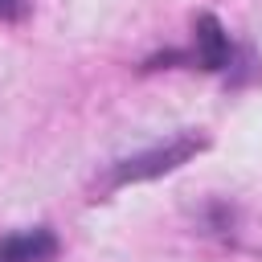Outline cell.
Returning <instances> with one entry per match:
<instances>
[{
    "label": "cell",
    "mask_w": 262,
    "mask_h": 262,
    "mask_svg": "<svg viewBox=\"0 0 262 262\" xmlns=\"http://www.w3.org/2000/svg\"><path fill=\"white\" fill-rule=\"evenodd\" d=\"M29 16V0H0V20H25Z\"/></svg>",
    "instance_id": "4"
},
{
    "label": "cell",
    "mask_w": 262,
    "mask_h": 262,
    "mask_svg": "<svg viewBox=\"0 0 262 262\" xmlns=\"http://www.w3.org/2000/svg\"><path fill=\"white\" fill-rule=\"evenodd\" d=\"M53 254H57V233L45 225L0 237V262H49Z\"/></svg>",
    "instance_id": "2"
},
{
    "label": "cell",
    "mask_w": 262,
    "mask_h": 262,
    "mask_svg": "<svg viewBox=\"0 0 262 262\" xmlns=\"http://www.w3.org/2000/svg\"><path fill=\"white\" fill-rule=\"evenodd\" d=\"M192 33H196V61L205 70H225L233 57V45H229V33L221 29V20L205 12V16H196Z\"/></svg>",
    "instance_id": "3"
},
{
    "label": "cell",
    "mask_w": 262,
    "mask_h": 262,
    "mask_svg": "<svg viewBox=\"0 0 262 262\" xmlns=\"http://www.w3.org/2000/svg\"><path fill=\"white\" fill-rule=\"evenodd\" d=\"M205 147V135H192V131H180V135H172L168 143H160V147H147V151H139V156H127V160H119L115 168H111V176H106V184H139V180H156V176H164V172H172V168H180V164H188L196 151Z\"/></svg>",
    "instance_id": "1"
}]
</instances>
